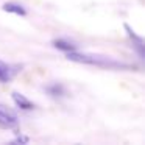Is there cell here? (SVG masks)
Wrapping results in <instances>:
<instances>
[{
  "label": "cell",
  "mask_w": 145,
  "mask_h": 145,
  "mask_svg": "<svg viewBox=\"0 0 145 145\" xmlns=\"http://www.w3.org/2000/svg\"><path fill=\"white\" fill-rule=\"evenodd\" d=\"M66 58L69 61L78 64H88V66H97L103 69H133V66L125 64L122 61H116L108 56H98V55H88V53H80V52H67Z\"/></svg>",
  "instance_id": "1"
},
{
  "label": "cell",
  "mask_w": 145,
  "mask_h": 145,
  "mask_svg": "<svg viewBox=\"0 0 145 145\" xmlns=\"http://www.w3.org/2000/svg\"><path fill=\"white\" fill-rule=\"evenodd\" d=\"M17 116L7 106L0 105V128L3 129H14L17 128Z\"/></svg>",
  "instance_id": "2"
},
{
  "label": "cell",
  "mask_w": 145,
  "mask_h": 145,
  "mask_svg": "<svg viewBox=\"0 0 145 145\" xmlns=\"http://www.w3.org/2000/svg\"><path fill=\"white\" fill-rule=\"evenodd\" d=\"M123 27H125V31H126V35H128V38L131 39L133 47H134L136 52L139 53L140 59H144V56H145V41H144V38H142V36H139V35H136V31L128 25V24H125Z\"/></svg>",
  "instance_id": "3"
},
{
  "label": "cell",
  "mask_w": 145,
  "mask_h": 145,
  "mask_svg": "<svg viewBox=\"0 0 145 145\" xmlns=\"http://www.w3.org/2000/svg\"><path fill=\"white\" fill-rule=\"evenodd\" d=\"M11 97H13V101L16 103V106L20 108L22 111H31V109H35V103H33V101H30L25 95L19 94V92H13V94H11Z\"/></svg>",
  "instance_id": "4"
},
{
  "label": "cell",
  "mask_w": 145,
  "mask_h": 145,
  "mask_svg": "<svg viewBox=\"0 0 145 145\" xmlns=\"http://www.w3.org/2000/svg\"><path fill=\"white\" fill-rule=\"evenodd\" d=\"M52 44H53L55 48H58V50H63V52H66V53H67V52H75L76 48H78V45H76V44L67 41V39H63V38L55 39Z\"/></svg>",
  "instance_id": "5"
},
{
  "label": "cell",
  "mask_w": 145,
  "mask_h": 145,
  "mask_svg": "<svg viewBox=\"0 0 145 145\" xmlns=\"http://www.w3.org/2000/svg\"><path fill=\"white\" fill-rule=\"evenodd\" d=\"M45 92L53 98H61L66 95V88L61 83H52V84H48L45 88Z\"/></svg>",
  "instance_id": "6"
},
{
  "label": "cell",
  "mask_w": 145,
  "mask_h": 145,
  "mask_svg": "<svg viewBox=\"0 0 145 145\" xmlns=\"http://www.w3.org/2000/svg\"><path fill=\"white\" fill-rule=\"evenodd\" d=\"M2 10L5 11V13H11V14H17V16H27V10L22 7V5L19 3H14V2H8V3H5L3 7H2Z\"/></svg>",
  "instance_id": "7"
},
{
  "label": "cell",
  "mask_w": 145,
  "mask_h": 145,
  "mask_svg": "<svg viewBox=\"0 0 145 145\" xmlns=\"http://www.w3.org/2000/svg\"><path fill=\"white\" fill-rule=\"evenodd\" d=\"M11 78H13V70H11V67L0 61V83H8Z\"/></svg>",
  "instance_id": "8"
},
{
  "label": "cell",
  "mask_w": 145,
  "mask_h": 145,
  "mask_svg": "<svg viewBox=\"0 0 145 145\" xmlns=\"http://www.w3.org/2000/svg\"><path fill=\"white\" fill-rule=\"evenodd\" d=\"M30 139L25 137V136H19V137H16L14 140H11V144H28Z\"/></svg>",
  "instance_id": "9"
}]
</instances>
